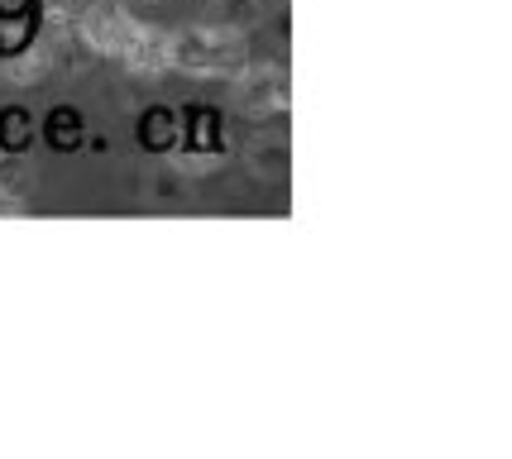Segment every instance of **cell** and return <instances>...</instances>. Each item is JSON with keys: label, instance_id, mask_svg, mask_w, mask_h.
Listing matches in <instances>:
<instances>
[{"label": "cell", "instance_id": "cell-2", "mask_svg": "<svg viewBox=\"0 0 512 459\" xmlns=\"http://www.w3.org/2000/svg\"><path fill=\"white\" fill-rule=\"evenodd\" d=\"M134 15H125V10H115V5H91L87 15H82V39H87L91 53H101V58H115L120 63V53H125V44H130L134 34Z\"/></svg>", "mask_w": 512, "mask_h": 459}, {"label": "cell", "instance_id": "cell-6", "mask_svg": "<svg viewBox=\"0 0 512 459\" xmlns=\"http://www.w3.org/2000/svg\"><path fill=\"white\" fill-rule=\"evenodd\" d=\"M0 216H24V201H20V192H10V187H0Z\"/></svg>", "mask_w": 512, "mask_h": 459}, {"label": "cell", "instance_id": "cell-3", "mask_svg": "<svg viewBox=\"0 0 512 459\" xmlns=\"http://www.w3.org/2000/svg\"><path fill=\"white\" fill-rule=\"evenodd\" d=\"M235 101L245 110H259V115L288 110V77L278 67H240L235 72Z\"/></svg>", "mask_w": 512, "mask_h": 459}, {"label": "cell", "instance_id": "cell-5", "mask_svg": "<svg viewBox=\"0 0 512 459\" xmlns=\"http://www.w3.org/2000/svg\"><path fill=\"white\" fill-rule=\"evenodd\" d=\"M44 63H48V53H44V48H34V53H24L20 63H10L5 72H10L15 82H24V87H29V82H39V72H44Z\"/></svg>", "mask_w": 512, "mask_h": 459}, {"label": "cell", "instance_id": "cell-4", "mask_svg": "<svg viewBox=\"0 0 512 459\" xmlns=\"http://www.w3.org/2000/svg\"><path fill=\"white\" fill-rule=\"evenodd\" d=\"M120 67H130L134 77H158V72H168V34L158 29V24H134L130 44L120 53Z\"/></svg>", "mask_w": 512, "mask_h": 459}, {"label": "cell", "instance_id": "cell-1", "mask_svg": "<svg viewBox=\"0 0 512 459\" xmlns=\"http://www.w3.org/2000/svg\"><path fill=\"white\" fill-rule=\"evenodd\" d=\"M168 67L187 77H235L245 67V34L230 24H182L168 34Z\"/></svg>", "mask_w": 512, "mask_h": 459}]
</instances>
